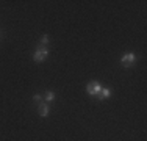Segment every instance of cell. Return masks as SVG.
Masks as SVG:
<instances>
[{"label": "cell", "instance_id": "cell-8", "mask_svg": "<svg viewBox=\"0 0 147 141\" xmlns=\"http://www.w3.org/2000/svg\"><path fill=\"white\" fill-rule=\"evenodd\" d=\"M49 39H50V38H49V35H44V36L41 38V45H45V44H49Z\"/></svg>", "mask_w": 147, "mask_h": 141}, {"label": "cell", "instance_id": "cell-4", "mask_svg": "<svg viewBox=\"0 0 147 141\" xmlns=\"http://www.w3.org/2000/svg\"><path fill=\"white\" fill-rule=\"evenodd\" d=\"M110 96H111V89H110V88H103L102 86V89H100V93H99V96H97V97L103 100V99H108Z\"/></svg>", "mask_w": 147, "mask_h": 141}, {"label": "cell", "instance_id": "cell-1", "mask_svg": "<svg viewBox=\"0 0 147 141\" xmlns=\"http://www.w3.org/2000/svg\"><path fill=\"white\" fill-rule=\"evenodd\" d=\"M47 55H49V49L45 47V45H38V49L34 50V54H33V60L34 61H44L45 58H47Z\"/></svg>", "mask_w": 147, "mask_h": 141}, {"label": "cell", "instance_id": "cell-2", "mask_svg": "<svg viewBox=\"0 0 147 141\" xmlns=\"http://www.w3.org/2000/svg\"><path fill=\"white\" fill-rule=\"evenodd\" d=\"M100 89H102V85H100L99 82H91L88 83V86H86V91H88L89 96H99Z\"/></svg>", "mask_w": 147, "mask_h": 141}, {"label": "cell", "instance_id": "cell-6", "mask_svg": "<svg viewBox=\"0 0 147 141\" xmlns=\"http://www.w3.org/2000/svg\"><path fill=\"white\" fill-rule=\"evenodd\" d=\"M53 99H55V93H53V91H50V89L45 91V94H44V100L45 102H52Z\"/></svg>", "mask_w": 147, "mask_h": 141}, {"label": "cell", "instance_id": "cell-3", "mask_svg": "<svg viewBox=\"0 0 147 141\" xmlns=\"http://www.w3.org/2000/svg\"><path fill=\"white\" fill-rule=\"evenodd\" d=\"M135 61H136V56H135V54H131V52L122 55V58H121V63L125 66V68H130V66H131Z\"/></svg>", "mask_w": 147, "mask_h": 141}, {"label": "cell", "instance_id": "cell-7", "mask_svg": "<svg viewBox=\"0 0 147 141\" xmlns=\"http://www.w3.org/2000/svg\"><path fill=\"white\" fill-rule=\"evenodd\" d=\"M33 100H34V102H36V104H38V107H39V105H41V104H42V100H44V97H42V96H39V94H34V96H33Z\"/></svg>", "mask_w": 147, "mask_h": 141}, {"label": "cell", "instance_id": "cell-5", "mask_svg": "<svg viewBox=\"0 0 147 141\" xmlns=\"http://www.w3.org/2000/svg\"><path fill=\"white\" fill-rule=\"evenodd\" d=\"M38 111H39V116H41V118H45V116L49 115V105L41 104L39 107H38Z\"/></svg>", "mask_w": 147, "mask_h": 141}]
</instances>
